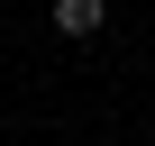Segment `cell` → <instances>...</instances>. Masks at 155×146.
I'll list each match as a JSON object with an SVG mask.
<instances>
[{
    "label": "cell",
    "mask_w": 155,
    "mask_h": 146,
    "mask_svg": "<svg viewBox=\"0 0 155 146\" xmlns=\"http://www.w3.org/2000/svg\"><path fill=\"white\" fill-rule=\"evenodd\" d=\"M101 0H55V37H101Z\"/></svg>",
    "instance_id": "1"
}]
</instances>
